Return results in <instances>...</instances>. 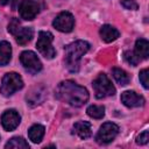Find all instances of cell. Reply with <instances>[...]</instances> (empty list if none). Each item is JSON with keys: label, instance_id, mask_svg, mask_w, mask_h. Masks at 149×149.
<instances>
[{"label": "cell", "instance_id": "7", "mask_svg": "<svg viewBox=\"0 0 149 149\" xmlns=\"http://www.w3.org/2000/svg\"><path fill=\"white\" fill-rule=\"evenodd\" d=\"M20 62L23 68L30 73H37L42 70V63L34 51L26 50L20 55Z\"/></svg>", "mask_w": 149, "mask_h": 149}, {"label": "cell", "instance_id": "9", "mask_svg": "<svg viewBox=\"0 0 149 149\" xmlns=\"http://www.w3.org/2000/svg\"><path fill=\"white\" fill-rule=\"evenodd\" d=\"M52 26L62 33H70L74 27V17L69 12H62L55 17Z\"/></svg>", "mask_w": 149, "mask_h": 149}, {"label": "cell", "instance_id": "15", "mask_svg": "<svg viewBox=\"0 0 149 149\" xmlns=\"http://www.w3.org/2000/svg\"><path fill=\"white\" fill-rule=\"evenodd\" d=\"M15 36V40L16 42L20 44V45H24L27 44L29 41H31L33 36H34V30L33 28L30 27H21L19 29V31L14 35Z\"/></svg>", "mask_w": 149, "mask_h": 149}, {"label": "cell", "instance_id": "24", "mask_svg": "<svg viewBox=\"0 0 149 149\" xmlns=\"http://www.w3.org/2000/svg\"><path fill=\"white\" fill-rule=\"evenodd\" d=\"M140 81L146 90L149 88V70L148 69H143L140 72Z\"/></svg>", "mask_w": 149, "mask_h": 149}, {"label": "cell", "instance_id": "12", "mask_svg": "<svg viewBox=\"0 0 149 149\" xmlns=\"http://www.w3.org/2000/svg\"><path fill=\"white\" fill-rule=\"evenodd\" d=\"M73 134H76L81 140L88 139L92 135L91 123L87 121H77L73 125Z\"/></svg>", "mask_w": 149, "mask_h": 149}, {"label": "cell", "instance_id": "8", "mask_svg": "<svg viewBox=\"0 0 149 149\" xmlns=\"http://www.w3.org/2000/svg\"><path fill=\"white\" fill-rule=\"evenodd\" d=\"M119 133V127L113 122H105L100 129L98 130V134L95 136V140L100 144H106L112 142Z\"/></svg>", "mask_w": 149, "mask_h": 149}, {"label": "cell", "instance_id": "2", "mask_svg": "<svg viewBox=\"0 0 149 149\" xmlns=\"http://www.w3.org/2000/svg\"><path fill=\"white\" fill-rule=\"evenodd\" d=\"M90 49V44L86 41H74L64 48L65 65L70 72H78L81 56H84Z\"/></svg>", "mask_w": 149, "mask_h": 149}, {"label": "cell", "instance_id": "11", "mask_svg": "<svg viewBox=\"0 0 149 149\" xmlns=\"http://www.w3.org/2000/svg\"><path fill=\"white\" fill-rule=\"evenodd\" d=\"M121 102L132 108V107H140V106H143L144 105V98L142 95H139L136 92L134 91H125L121 93Z\"/></svg>", "mask_w": 149, "mask_h": 149}, {"label": "cell", "instance_id": "14", "mask_svg": "<svg viewBox=\"0 0 149 149\" xmlns=\"http://www.w3.org/2000/svg\"><path fill=\"white\" fill-rule=\"evenodd\" d=\"M44 100V88L43 87H34L27 94V104L31 106H36Z\"/></svg>", "mask_w": 149, "mask_h": 149}, {"label": "cell", "instance_id": "5", "mask_svg": "<svg viewBox=\"0 0 149 149\" xmlns=\"http://www.w3.org/2000/svg\"><path fill=\"white\" fill-rule=\"evenodd\" d=\"M52 41H54V35L50 31H44L41 30L38 33V38L36 42V48L38 52L45 57L47 59H52L56 55V51L52 47Z\"/></svg>", "mask_w": 149, "mask_h": 149}, {"label": "cell", "instance_id": "18", "mask_svg": "<svg viewBox=\"0 0 149 149\" xmlns=\"http://www.w3.org/2000/svg\"><path fill=\"white\" fill-rule=\"evenodd\" d=\"M44 133H45V129L42 125H33L29 130H28V136H29V140H31L34 143H40L44 136Z\"/></svg>", "mask_w": 149, "mask_h": 149}, {"label": "cell", "instance_id": "23", "mask_svg": "<svg viewBox=\"0 0 149 149\" xmlns=\"http://www.w3.org/2000/svg\"><path fill=\"white\" fill-rule=\"evenodd\" d=\"M21 28V23H20V21H19V19H12L10 20V22L8 23V31L12 34V35H15L17 31H19V29Z\"/></svg>", "mask_w": 149, "mask_h": 149}, {"label": "cell", "instance_id": "22", "mask_svg": "<svg viewBox=\"0 0 149 149\" xmlns=\"http://www.w3.org/2000/svg\"><path fill=\"white\" fill-rule=\"evenodd\" d=\"M123 58H125V61H126L128 64H130V65H133V66H136V65L140 63V61H141V58H140L134 51H130V50L125 51Z\"/></svg>", "mask_w": 149, "mask_h": 149}, {"label": "cell", "instance_id": "10", "mask_svg": "<svg viewBox=\"0 0 149 149\" xmlns=\"http://www.w3.org/2000/svg\"><path fill=\"white\" fill-rule=\"evenodd\" d=\"M20 121L21 116L15 109H7L1 115V125L8 132L14 130L20 125Z\"/></svg>", "mask_w": 149, "mask_h": 149}, {"label": "cell", "instance_id": "16", "mask_svg": "<svg viewBox=\"0 0 149 149\" xmlns=\"http://www.w3.org/2000/svg\"><path fill=\"white\" fill-rule=\"evenodd\" d=\"M12 58V47L7 41L0 42V65L5 66Z\"/></svg>", "mask_w": 149, "mask_h": 149}, {"label": "cell", "instance_id": "4", "mask_svg": "<svg viewBox=\"0 0 149 149\" xmlns=\"http://www.w3.org/2000/svg\"><path fill=\"white\" fill-rule=\"evenodd\" d=\"M92 86L94 88L95 98L98 99H102L115 94V87L113 86L112 81L108 79V77L105 73H99L97 78L93 80Z\"/></svg>", "mask_w": 149, "mask_h": 149}, {"label": "cell", "instance_id": "19", "mask_svg": "<svg viewBox=\"0 0 149 149\" xmlns=\"http://www.w3.org/2000/svg\"><path fill=\"white\" fill-rule=\"evenodd\" d=\"M112 74H113L114 79H115L121 86L128 85L129 81H130L129 74H128L125 70H122V69H120V68H114V69L112 70Z\"/></svg>", "mask_w": 149, "mask_h": 149}, {"label": "cell", "instance_id": "21", "mask_svg": "<svg viewBox=\"0 0 149 149\" xmlns=\"http://www.w3.org/2000/svg\"><path fill=\"white\" fill-rule=\"evenodd\" d=\"M87 115L93 119H102L105 115V107L101 105H91L86 109Z\"/></svg>", "mask_w": 149, "mask_h": 149}, {"label": "cell", "instance_id": "25", "mask_svg": "<svg viewBox=\"0 0 149 149\" xmlns=\"http://www.w3.org/2000/svg\"><path fill=\"white\" fill-rule=\"evenodd\" d=\"M121 5L129 10H136L139 8V3L136 0H121Z\"/></svg>", "mask_w": 149, "mask_h": 149}, {"label": "cell", "instance_id": "3", "mask_svg": "<svg viewBox=\"0 0 149 149\" xmlns=\"http://www.w3.org/2000/svg\"><path fill=\"white\" fill-rule=\"evenodd\" d=\"M23 87V80L21 76L16 72H8L3 76L1 86H0V92L5 97H9L14 94L16 91L21 90Z\"/></svg>", "mask_w": 149, "mask_h": 149}, {"label": "cell", "instance_id": "20", "mask_svg": "<svg viewBox=\"0 0 149 149\" xmlns=\"http://www.w3.org/2000/svg\"><path fill=\"white\" fill-rule=\"evenodd\" d=\"M5 148H14V149H28L29 148V144L28 142L23 139V137H20V136H15V137H12L5 146Z\"/></svg>", "mask_w": 149, "mask_h": 149}, {"label": "cell", "instance_id": "27", "mask_svg": "<svg viewBox=\"0 0 149 149\" xmlns=\"http://www.w3.org/2000/svg\"><path fill=\"white\" fill-rule=\"evenodd\" d=\"M9 1H10V0H0V3H1V5H7Z\"/></svg>", "mask_w": 149, "mask_h": 149}, {"label": "cell", "instance_id": "13", "mask_svg": "<svg viewBox=\"0 0 149 149\" xmlns=\"http://www.w3.org/2000/svg\"><path fill=\"white\" fill-rule=\"evenodd\" d=\"M100 37L104 42L106 43H111L113 41H115L119 36H120V31L113 27V26H109V24H104L101 28H100Z\"/></svg>", "mask_w": 149, "mask_h": 149}, {"label": "cell", "instance_id": "6", "mask_svg": "<svg viewBox=\"0 0 149 149\" xmlns=\"http://www.w3.org/2000/svg\"><path fill=\"white\" fill-rule=\"evenodd\" d=\"M43 6L42 0H22L19 6L20 16L23 20H34Z\"/></svg>", "mask_w": 149, "mask_h": 149}, {"label": "cell", "instance_id": "1", "mask_svg": "<svg viewBox=\"0 0 149 149\" xmlns=\"http://www.w3.org/2000/svg\"><path fill=\"white\" fill-rule=\"evenodd\" d=\"M56 97L73 107H80L87 102L88 92L84 86H80L72 80H64L58 84Z\"/></svg>", "mask_w": 149, "mask_h": 149}, {"label": "cell", "instance_id": "17", "mask_svg": "<svg viewBox=\"0 0 149 149\" xmlns=\"http://www.w3.org/2000/svg\"><path fill=\"white\" fill-rule=\"evenodd\" d=\"M134 52L141 59H147L149 57V42L146 38H139L135 43Z\"/></svg>", "mask_w": 149, "mask_h": 149}, {"label": "cell", "instance_id": "26", "mask_svg": "<svg viewBox=\"0 0 149 149\" xmlns=\"http://www.w3.org/2000/svg\"><path fill=\"white\" fill-rule=\"evenodd\" d=\"M148 140H149V132H148V130H143V132L137 136L136 142H137L139 144H146V143L148 142Z\"/></svg>", "mask_w": 149, "mask_h": 149}]
</instances>
